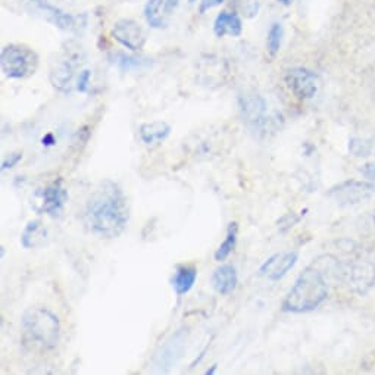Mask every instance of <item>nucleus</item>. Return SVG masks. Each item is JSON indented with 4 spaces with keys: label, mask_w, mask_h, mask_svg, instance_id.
<instances>
[{
    "label": "nucleus",
    "mask_w": 375,
    "mask_h": 375,
    "mask_svg": "<svg viewBox=\"0 0 375 375\" xmlns=\"http://www.w3.org/2000/svg\"><path fill=\"white\" fill-rule=\"evenodd\" d=\"M349 149L355 156H367L369 153V146L365 141L359 140V139H352L351 140Z\"/></svg>",
    "instance_id": "obj_26"
},
{
    "label": "nucleus",
    "mask_w": 375,
    "mask_h": 375,
    "mask_svg": "<svg viewBox=\"0 0 375 375\" xmlns=\"http://www.w3.org/2000/svg\"><path fill=\"white\" fill-rule=\"evenodd\" d=\"M360 172H362V176L368 178L369 181H375V162L365 164L362 168H360Z\"/></svg>",
    "instance_id": "obj_30"
},
{
    "label": "nucleus",
    "mask_w": 375,
    "mask_h": 375,
    "mask_svg": "<svg viewBox=\"0 0 375 375\" xmlns=\"http://www.w3.org/2000/svg\"><path fill=\"white\" fill-rule=\"evenodd\" d=\"M167 8L165 0H149L144 6V20L151 29H165L167 26Z\"/></svg>",
    "instance_id": "obj_20"
},
{
    "label": "nucleus",
    "mask_w": 375,
    "mask_h": 375,
    "mask_svg": "<svg viewBox=\"0 0 375 375\" xmlns=\"http://www.w3.org/2000/svg\"><path fill=\"white\" fill-rule=\"evenodd\" d=\"M187 342V331L184 330L174 334V336L160 347V352L156 355L155 362L159 368H171L181 358Z\"/></svg>",
    "instance_id": "obj_13"
},
{
    "label": "nucleus",
    "mask_w": 375,
    "mask_h": 375,
    "mask_svg": "<svg viewBox=\"0 0 375 375\" xmlns=\"http://www.w3.org/2000/svg\"><path fill=\"white\" fill-rule=\"evenodd\" d=\"M299 221H300V217L296 215V213H294V212H289V213H286V215H283V217H281V218L277 221L280 233H283V234L287 233V231L291 230L293 227L296 225Z\"/></svg>",
    "instance_id": "obj_24"
},
{
    "label": "nucleus",
    "mask_w": 375,
    "mask_h": 375,
    "mask_svg": "<svg viewBox=\"0 0 375 375\" xmlns=\"http://www.w3.org/2000/svg\"><path fill=\"white\" fill-rule=\"evenodd\" d=\"M343 283L351 291L364 296L375 286V265L365 259L343 263Z\"/></svg>",
    "instance_id": "obj_5"
},
{
    "label": "nucleus",
    "mask_w": 375,
    "mask_h": 375,
    "mask_svg": "<svg viewBox=\"0 0 375 375\" xmlns=\"http://www.w3.org/2000/svg\"><path fill=\"white\" fill-rule=\"evenodd\" d=\"M114 58H115L114 62L119 66V68L127 70V71H130L132 68H139V66L143 63L139 58L127 56V55H124V53H118V55L114 56Z\"/></svg>",
    "instance_id": "obj_23"
},
{
    "label": "nucleus",
    "mask_w": 375,
    "mask_h": 375,
    "mask_svg": "<svg viewBox=\"0 0 375 375\" xmlns=\"http://www.w3.org/2000/svg\"><path fill=\"white\" fill-rule=\"evenodd\" d=\"M0 63L5 77L22 79L37 71L38 56L34 50L22 45H8L2 49Z\"/></svg>",
    "instance_id": "obj_4"
},
{
    "label": "nucleus",
    "mask_w": 375,
    "mask_h": 375,
    "mask_svg": "<svg viewBox=\"0 0 375 375\" xmlns=\"http://www.w3.org/2000/svg\"><path fill=\"white\" fill-rule=\"evenodd\" d=\"M238 6H240V10L243 12V15L249 18L258 15V10H259L258 0H240Z\"/></svg>",
    "instance_id": "obj_25"
},
{
    "label": "nucleus",
    "mask_w": 375,
    "mask_h": 375,
    "mask_svg": "<svg viewBox=\"0 0 375 375\" xmlns=\"http://www.w3.org/2000/svg\"><path fill=\"white\" fill-rule=\"evenodd\" d=\"M31 2L45 13V17L53 24L56 25L61 30H72L75 26V18L71 13H66L61 10L59 8L52 6L50 3L45 2V0H31Z\"/></svg>",
    "instance_id": "obj_18"
},
{
    "label": "nucleus",
    "mask_w": 375,
    "mask_h": 375,
    "mask_svg": "<svg viewBox=\"0 0 375 375\" xmlns=\"http://www.w3.org/2000/svg\"><path fill=\"white\" fill-rule=\"evenodd\" d=\"M237 240H238V224L233 221L229 224V227H227L225 238L222 240V243L217 249L215 254H213V258H215L217 262H224L230 257L237 246Z\"/></svg>",
    "instance_id": "obj_21"
},
{
    "label": "nucleus",
    "mask_w": 375,
    "mask_h": 375,
    "mask_svg": "<svg viewBox=\"0 0 375 375\" xmlns=\"http://www.w3.org/2000/svg\"><path fill=\"white\" fill-rule=\"evenodd\" d=\"M298 259L299 253L296 250L278 252L261 265L259 275L270 281H280L293 270L294 265L298 263Z\"/></svg>",
    "instance_id": "obj_9"
},
{
    "label": "nucleus",
    "mask_w": 375,
    "mask_h": 375,
    "mask_svg": "<svg viewBox=\"0 0 375 375\" xmlns=\"http://www.w3.org/2000/svg\"><path fill=\"white\" fill-rule=\"evenodd\" d=\"M278 2H280L281 5H291L293 0H278Z\"/></svg>",
    "instance_id": "obj_34"
},
{
    "label": "nucleus",
    "mask_w": 375,
    "mask_h": 375,
    "mask_svg": "<svg viewBox=\"0 0 375 375\" xmlns=\"http://www.w3.org/2000/svg\"><path fill=\"white\" fill-rule=\"evenodd\" d=\"M237 283H238V274L236 266L231 263H224L218 266L211 277L212 289L218 294H221V296H227V294L233 293L237 287Z\"/></svg>",
    "instance_id": "obj_14"
},
{
    "label": "nucleus",
    "mask_w": 375,
    "mask_h": 375,
    "mask_svg": "<svg viewBox=\"0 0 375 375\" xmlns=\"http://www.w3.org/2000/svg\"><path fill=\"white\" fill-rule=\"evenodd\" d=\"M375 194V184L371 181H358L347 180L337 185H334L328 192L331 197L342 208L355 206L359 204H365Z\"/></svg>",
    "instance_id": "obj_6"
},
{
    "label": "nucleus",
    "mask_w": 375,
    "mask_h": 375,
    "mask_svg": "<svg viewBox=\"0 0 375 375\" xmlns=\"http://www.w3.org/2000/svg\"><path fill=\"white\" fill-rule=\"evenodd\" d=\"M284 82L289 90L300 100H309L318 93V77L303 66H294L286 71Z\"/></svg>",
    "instance_id": "obj_8"
},
{
    "label": "nucleus",
    "mask_w": 375,
    "mask_h": 375,
    "mask_svg": "<svg viewBox=\"0 0 375 375\" xmlns=\"http://www.w3.org/2000/svg\"><path fill=\"white\" fill-rule=\"evenodd\" d=\"M197 280V268L193 265H180L177 271L174 273L171 284L177 296H184L189 293Z\"/></svg>",
    "instance_id": "obj_17"
},
{
    "label": "nucleus",
    "mask_w": 375,
    "mask_h": 375,
    "mask_svg": "<svg viewBox=\"0 0 375 375\" xmlns=\"http://www.w3.org/2000/svg\"><path fill=\"white\" fill-rule=\"evenodd\" d=\"M178 2H180V0H165V8H167L168 15H169V13H171L172 10H176V9H177Z\"/></svg>",
    "instance_id": "obj_31"
},
{
    "label": "nucleus",
    "mask_w": 375,
    "mask_h": 375,
    "mask_svg": "<svg viewBox=\"0 0 375 375\" xmlns=\"http://www.w3.org/2000/svg\"><path fill=\"white\" fill-rule=\"evenodd\" d=\"M374 224H375V213H374Z\"/></svg>",
    "instance_id": "obj_36"
},
{
    "label": "nucleus",
    "mask_w": 375,
    "mask_h": 375,
    "mask_svg": "<svg viewBox=\"0 0 375 375\" xmlns=\"http://www.w3.org/2000/svg\"><path fill=\"white\" fill-rule=\"evenodd\" d=\"M328 298V278L312 263L306 266L281 305V311L289 314L312 312Z\"/></svg>",
    "instance_id": "obj_2"
},
{
    "label": "nucleus",
    "mask_w": 375,
    "mask_h": 375,
    "mask_svg": "<svg viewBox=\"0 0 375 375\" xmlns=\"http://www.w3.org/2000/svg\"><path fill=\"white\" fill-rule=\"evenodd\" d=\"M215 371H217V365H212V368L208 369L205 374H206V375H212V374H215Z\"/></svg>",
    "instance_id": "obj_33"
},
{
    "label": "nucleus",
    "mask_w": 375,
    "mask_h": 375,
    "mask_svg": "<svg viewBox=\"0 0 375 375\" xmlns=\"http://www.w3.org/2000/svg\"><path fill=\"white\" fill-rule=\"evenodd\" d=\"M78 55H74V53H68L61 59L55 66L52 68L50 72V83L56 90L62 93H70L71 86H72V79L75 75V66L79 63Z\"/></svg>",
    "instance_id": "obj_12"
},
{
    "label": "nucleus",
    "mask_w": 375,
    "mask_h": 375,
    "mask_svg": "<svg viewBox=\"0 0 375 375\" xmlns=\"http://www.w3.org/2000/svg\"><path fill=\"white\" fill-rule=\"evenodd\" d=\"M90 79H91V71L90 70H83L78 75L77 79V90L79 93H87L90 87Z\"/></svg>",
    "instance_id": "obj_27"
},
{
    "label": "nucleus",
    "mask_w": 375,
    "mask_h": 375,
    "mask_svg": "<svg viewBox=\"0 0 375 375\" xmlns=\"http://www.w3.org/2000/svg\"><path fill=\"white\" fill-rule=\"evenodd\" d=\"M47 238V230L40 220H33L25 225L21 234V246L24 249H37L43 246Z\"/></svg>",
    "instance_id": "obj_19"
},
{
    "label": "nucleus",
    "mask_w": 375,
    "mask_h": 375,
    "mask_svg": "<svg viewBox=\"0 0 375 375\" xmlns=\"http://www.w3.org/2000/svg\"><path fill=\"white\" fill-rule=\"evenodd\" d=\"M238 109L243 121L253 131H262L268 124L266 102L257 93H245L238 96Z\"/></svg>",
    "instance_id": "obj_7"
},
{
    "label": "nucleus",
    "mask_w": 375,
    "mask_h": 375,
    "mask_svg": "<svg viewBox=\"0 0 375 375\" xmlns=\"http://www.w3.org/2000/svg\"><path fill=\"white\" fill-rule=\"evenodd\" d=\"M21 326L25 337L45 351L55 349L61 339L59 318L46 307H30L22 314Z\"/></svg>",
    "instance_id": "obj_3"
},
{
    "label": "nucleus",
    "mask_w": 375,
    "mask_h": 375,
    "mask_svg": "<svg viewBox=\"0 0 375 375\" xmlns=\"http://www.w3.org/2000/svg\"><path fill=\"white\" fill-rule=\"evenodd\" d=\"M189 2H190V3H194V2H196V0H189Z\"/></svg>",
    "instance_id": "obj_35"
},
{
    "label": "nucleus",
    "mask_w": 375,
    "mask_h": 375,
    "mask_svg": "<svg viewBox=\"0 0 375 375\" xmlns=\"http://www.w3.org/2000/svg\"><path fill=\"white\" fill-rule=\"evenodd\" d=\"M171 134V125L165 121L144 123L139 128L140 140L149 147L164 143Z\"/></svg>",
    "instance_id": "obj_15"
},
{
    "label": "nucleus",
    "mask_w": 375,
    "mask_h": 375,
    "mask_svg": "<svg viewBox=\"0 0 375 375\" xmlns=\"http://www.w3.org/2000/svg\"><path fill=\"white\" fill-rule=\"evenodd\" d=\"M116 42L131 52H139L146 45V34L139 22L132 20H119L111 31Z\"/></svg>",
    "instance_id": "obj_10"
},
{
    "label": "nucleus",
    "mask_w": 375,
    "mask_h": 375,
    "mask_svg": "<svg viewBox=\"0 0 375 375\" xmlns=\"http://www.w3.org/2000/svg\"><path fill=\"white\" fill-rule=\"evenodd\" d=\"M243 31V24L240 17L234 12L224 10L218 13V17L215 18V22H213V33H215L217 37H238Z\"/></svg>",
    "instance_id": "obj_16"
},
{
    "label": "nucleus",
    "mask_w": 375,
    "mask_h": 375,
    "mask_svg": "<svg viewBox=\"0 0 375 375\" xmlns=\"http://www.w3.org/2000/svg\"><path fill=\"white\" fill-rule=\"evenodd\" d=\"M43 144H46V146H52L53 143H55V139H53V134H47V136H45L43 137Z\"/></svg>",
    "instance_id": "obj_32"
},
{
    "label": "nucleus",
    "mask_w": 375,
    "mask_h": 375,
    "mask_svg": "<svg viewBox=\"0 0 375 375\" xmlns=\"http://www.w3.org/2000/svg\"><path fill=\"white\" fill-rule=\"evenodd\" d=\"M22 159V153L21 152H15V153H10L9 156H6L3 160H2V171H8V169H12L13 167H17L20 160Z\"/></svg>",
    "instance_id": "obj_28"
},
{
    "label": "nucleus",
    "mask_w": 375,
    "mask_h": 375,
    "mask_svg": "<svg viewBox=\"0 0 375 375\" xmlns=\"http://www.w3.org/2000/svg\"><path fill=\"white\" fill-rule=\"evenodd\" d=\"M283 36H284L283 25H281L280 22H274L271 25L270 31H268V37H266V47L273 56H275L280 52L281 43H283Z\"/></svg>",
    "instance_id": "obj_22"
},
{
    "label": "nucleus",
    "mask_w": 375,
    "mask_h": 375,
    "mask_svg": "<svg viewBox=\"0 0 375 375\" xmlns=\"http://www.w3.org/2000/svg\"><path fill=\"white\" fill-rule=\"evenodd\" d=\"M130 221L128 199L116 183L106 180L90 194L84 209L87 229L102 238L121 236Z\"/></svg>",
    "instance_id": "obj_1"
},
{
    "label": "nucleus",
    "mask_w": 375,
    "mask_h": 375,
    "mask_svg": "<svg viewBox=\"0 0 375 375\" xmlns=\"http://www.w3.org/2000/svg\"><path fill=\"white\" fill-rule=\"evenodd\" d=\"M68 190L65 189L62 178H58L47 184L42 192V212L47 213L52 218H58L63 212V208L68 202Z\"/></svg>",
    "instance_id": "obj_11"
},
{
    "label": "nucleus",
    "mask_w": 375,
    "mask_h": 375,
    "mask_svg": "<svg viewBox=\"0 0 375 375\" xmlns=\"http://www.w3.org/2000/svg\"><path fill=\"white\" fill-rule=\"evenodd\" d=\"M225 2V0H202L200 2V8H199V12L200 13H205L213 8H217L220 5H222Z\"/></svg>",
    "instance_id": "obj_29"
}]
</instances>
